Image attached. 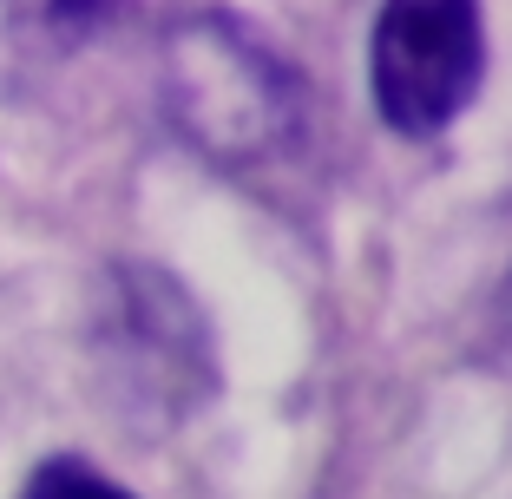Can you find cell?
Masks as SVG:
<instances>
[{"instance_id": "6da1fadb", "label": "cell", "mask_w": 512, "mask_h": 499, "mask_svg": "<svg viewBox=\"0 0 512 499\" xmlns=\"http://www.w3.org/2000/svg\"><path fill=\"white\" fill-rule=\"evenodd\" d=\"M165 112L211 165L250 171L296 152L309 92L296 66L270 53L237 14L204 7L165 33Z\"/></svg>"}, {"instance_id": "7a4b0ae2", "label": "cell", "mask_w": 512, "mask_h": 499, "mask_svg": "<svg viewBox=\"0 0 512 499\" xmlns=\"http://www.w3.org/2000/svg\"><path fill=\"white\" fill-rule=\"evenodd\" d=\"M99 362L138 427H171L211 394V329L165 270L119 263L99 289Z\"/></svg>"}, {"instance_id": "3957f363", "label": "cell", "mask_w": 512, "mask_h": 499, "mask_svg": "<svg viewBox=\"0 0 512 499\" xmlns=\"http://www.w3.org/2000/svg\"><path fill=\"white\" fill-rule=\"evenodd\" d=\"M480 66V0H381L368 79H375V106L394 132L434 138L440 125H453L480 92Z\"/></svg>"}, {"instance_id": "277c9868", "label": "cell", "mask_w": 512, "mask_h": 499, "mask_svg": "<svg viewBox=\"0 0 512 499\" xmlns=\"http://www.w3.org/2000/svg\"><path fill=\"white\" fill-rule=\"evenodd\" d=\"M20 7V27H33L46 46H73V40H92L99 27L125 14V0H14Z\"/></svg>"}, {"instance_id": "5b68a950", "label": "cell", "mask_w": 512, "mask_h": 499, "mask_svg": "<svg viewBox=\"0 0 512 499\" xmlns=\"http://www.w3.org/2000/svg\"><path fill=\"white\" fill-rule=\"evenodd\" d=\"M27 499H132V493L112 486L106 473H92L86 460H46L27 480Z\"/></svg>"}]
</instances>
